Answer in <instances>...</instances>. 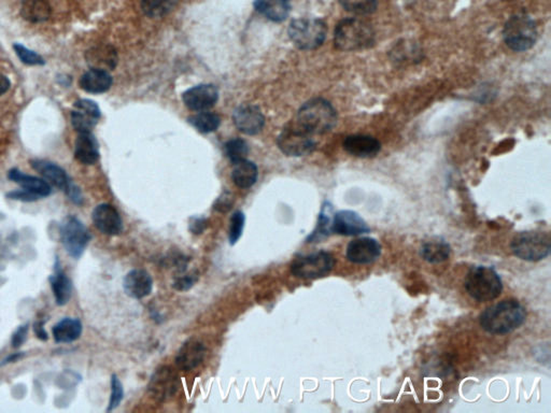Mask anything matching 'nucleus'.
<instances>
[{
  "label": "nucleus",
  "instance_id": "a19ab883",
  "mask_svg": "<svg viewBox=\"0 0 551 413\" xmlns=\"http://www.w3.org/2000/svg\"><path fill=\"white\" fill-rule=\"evenodd\" d=\"M234 199L231 196V194L224 193L219 197L218 201H215V209L220 212H226L232 208Z\"/></svg>",
  "mask_w": 551,
  "mask_h": 413
},
{
  "label": "nucleus",
  "instance_id": "473e14b6",
  "mask_svg": "<svg viewBox=\"0 0 551 413\" xmlns=\"http://www.w3.org/2000/svg\"><path fill=\"white\" fill-rule=\"evenodd\" d=\"M189 123L194 126L199 132L209 134L218 130L221 120L218 114L212 112L201 111V114L189 118Z\"/></svg>",
  "mask_w": 551,
  "mask_h": 413
},
{
  "label": "nucleus",
  "instance_id": "de8ad7c7",
  "mask_svg": "<svg viewBox=\"0 0 551 413\" xmlns=\"http://www.w3.org/2000/svg\"><path fill=\"white\" fill-rule=\"evenodd\" d=\"M22 357H23L22 353H15V354L10 355L9 357H7V359L3 361V363H1V365H6V364L8 363H13V361H19Z\"/></svg>",
  "mask_w": 551,
  "mask_h": 413
},
{
  "label": "nucleus",
  "instance_id": "72a5a7b5",
  "mask_svg": "<svg viewBox=\"0 0 551 413\" xmlns=\"http://www.w3.org/2000/svg\"><path fill=\"white\" fill-rule=\"evenodd\" d=\"M332 207L329 203H325L322 208L321 213H320L319 221H318L317 228L315 232L309 238L307 239L308 242H315V241L320 240V239L325 238L331 234V217Z\"/></svg>",
  "mask_w": 551,
  "mask_h": 413
},
{
  "label": "nucleus",
  "instance_id": "2f4dec72",
  "mask_svg": "<svg viewBox=\"0 0 551 413\" xmlns=\"http://www.w3.org/2000/svg\"><path fill=\"white\" fill-rule=\"evenodd\" d=\"M178 0H141V9L150 17H162L169 15L177 5Z\"/></svg>",
  "mask_w": 551,
  "mask_h": 413
},
{
  "label": "nucleus",
  "instance_id": "6ab92c4d",
  "mask_svg": "<svg viewBox=\"0 0 551 413\" xmlns=\"http://www.w3.org/2000/svg\"><path fill=\"white\" fill-rule=\"evenodd\" d=\"M347 153L360 159H371L380 152L381 144L374 137L366 135L348 136L343 141Z\"/></svg>",
  "mask_w": 551,
  "mask_h": 413
},
{
  "label": "nucleus",
  "instance_id": "a211bd4d",
  "mask_svg": "<svg viewBox=\"0 0 551 413\" xmlns=\"http://www.w3.org/2000/svg\"><path fill=\"white\" fill-rule=\"evenodd\" d=\"M126 295L134 299H142L151 294L153 280L149 272L143 270H130L123 280Z\"/></svg>",
  "mask_w": 551,
  "mask_h": 413
},
{
  "label": "nucleus",
  "instance_id": "cd10ccee",
  "mask_svg": "<svg viewBox=\"0 0 551 413\" xmlns=\"http://www.w3.org/2000/svg\"><path fill=\"white\" fill-rule=\"evenodd\" d=\"M451 248L449 244L442 239L426 241L420 249V255L430 264H440L449 258Z\"/></svg>",
  "mask_w": 551,
  "mask_h": 413
},
{
  "label": "nucleus",
  "instance_id": "c85d7f7f",
  "mask_svg": "<svg viewBox=\"0 0 551 413\" xmlns=\"http://www.w3.org/2000/svg\"><path fill=\"white\" fill-rule=\"evenodd\" d=\"M21 15L31 23H43L50 19L51 7L47 0H24Z\"/></svg>",
  "mask_w": 551,
  "mask_h": 413
},
{
  "label": "nucleus",
  "instance_id": "9d476101",
  "mask_svg": "<svg viewBox=\"0 0 551 413\" xmlns=\"http://www.w3.org/2000/svg\"><path fill=\"white\" fill-rule=\"evenodd\" d=\"M316 146L313 136L295 123L286 126L278 137V147L286 156L308 155L316 149Z\"/></svg>",
  "mask_w": 551,
  "mask_h": 413
},
{
  "label": "nucleus",
  "instance_id": "dca6fc26",
  "mask_svg": "<svg viewBox=\"0 0 551 413\" xmlns=\"http://www.w3.org/2000/svg\"><path fill=\"white\" fill-rule=\"evenodd\" d=\"M233 120L236 127L246 135H256L265 123L260 109L251 104L238 107L233 114Z\"/></svg>",
  "mask_w": 551,
  "mask_h": 413
},
{
  "label": "nucleus",
  "instance_id": "ddd939ff",
  "mask_svg": "<svg viewBox=\"0 0 551 413\" xmlns=\"http://www.w3.org/2000/svg\"><path fill=\"white\" fill-rule=\"evenodd\" d=\"M100 118V109L91 100H79L71 111V124L80 132H91Z\"/></svg>",
  "mask_w": 551,
  "mask_h": 413
},
{
  "label": "nucleus",
  "instance_id": "4c0bfd02",
  "mask_svg": "<svg viewBox=\"0 0 551 413\" xmlns=\"http://www.w3.org/2000/svg\"><path fill=\"white\" fill-rule=\"evenodd\" d=\"M13 49H15L17 57L21 59V62L23 64L29 65V66H41V65H45V59L38 53L29 50V47H24L21 43H15L13 45Z\"/></svg>",
  "mask_w": 551,
  "mask_h": 413
},
{
  "label": "nucleus",
  "instance_id": "2eb2a0df",
  "mask_svg": "<svg viewBox=\"0 0 551 413\" xmlns=\"http://www.w3.org/2000/svg\"><path fill=\"white\" fill-rule=\"evenodd\" d=\"M219 92L215 85H197L183 94L185 106L193 111H206L218 102Z\"/></svg>",
  "mask_w": 551,
  "mask_h": 413
},
{
  "label": "nucleus",
  "instance_id": "c03bdc74",
  "mask_svg": "<svg viewBox=\"0 0 551 413\" xmlns=\"http://www.w3.org/2000/svg\"><path fill=\"white\" fill-rule=\"evenodd\" d=\"M27 331H29V325L20 326L17 329L13 337H12V345L13 348H19L23 345L24 341L26 339Z\"/></svg>",
  "mask_w": 551,
  "mask_h": 413
},
{
  "label": "nucleus",
  "instance_id": "6e6552de",
  "mask_svg": "<svg viewBox=\"0 0 551 413\" xmlns=\"http://www.w3.org/2000/svg\"><path fill=\"white\" fill-rule=\"evenodd\" d=\"M335 266V258L327 251H318L298 256L291 265V272L297 278L313 279L327 276Z\"/></svg>",
  "mask_w": 551,
  "mask_h": 413
},
{
  "label": "nucleus",
  "instance_id": "c756f323",
  "mask_svg": "<svg viewBox=\"0 0 551 413\" xmlns=\"http://www.w3.org/2000/svg\"><path fill=\"white\" fill-rule=\"evenodd\" d=\"M254 8L261 15L274 22L284 21L290 12V5L286 0H256Z\"/></svg>",
  "mask_w": 551,
  "mask_h": 413
},
{
  "label": "nucleus",
  "instance_id": "ea45409f",
  "mask_svg": "<svg viewBox=\"0 0 551 413\" xmlns=\"http://www.w3.org/2000/svg\"><path fill=\"white\" fill-rule=\"evenodd\" d=\"M197 279H199V274H194V272L185 274V276H178L176 279V281L173 282V288L177 290H181V292L189 290L192 286L196 283Z\"/></svg>",
  "mask_w": 551,
  "mask_h": 413
},
{
  "label": "nucleus",
  "instance_id": "b1692460",
  "mask_svg": "<svg viewBox=\"0 0 551 413\" xmlns=\"http://www.w3.org/2000/svg\"><path fill=\"white\" fill-rule=\"evenodd\" d=\"M112 77L108 71L91 69L80 79V86L83 91L91 94H102L111 88Z\"/></svg>",
  "mask_w": 551,
  "mask_h": 413
},
{
  "label": "nucleus",
  "instance_id": "4468645a",
  "mask_svg": "<svg viewBox=\"0 0 551 413\" xmlns=\"http://www.w3.org/2000/svg\"><path fill=\"white\" fill-rule=\"evenodd\" d=\"M93 222L96 228L108 236H118L123 231V221L118 211L109 203L98 205L93 210Z\"/></svg>",
  "mask_w": 551,
  "mask_h": 413
},
{
  "label": "nucleus",
  "instance_id": "f704fd0d",
  "mask_svg": "<svg viewBox=\"0 0 551 413\" xmlns=\"http://www.w3.org/2000/svg\"><path fill=\"white\" fill-rule=\"evenodd\" d=\"M346 11L357 15H368L374 13L378 7V0H339Z\"/></svg>",
  "mask_w": 551,
  "mask_h": 413
},
{
  "label": "nucleus",
  "instance_id": "09e8293b",
  "mask_svg": "<svg viewBox=\"0 0 551 413\" xmlns=\"http://www.w3.org/2000/svg\"><path fill=\"white\" fill-rule=\"evenodd\" d=\"M286 1H288V0H286Z\"/></svg>",
  "mask_w": 551,
  "mask_h": 413
},
{
  "label": "nucleus",
  "instance_id": "39448f33",
  "mask_svg": "<svg viewBox=\"0 0 551 413\" xmlns=\"http://www.w3.org/2000/svg\"><path fill=\"white\" fill-rule=\"evenodd\" d=\"M538 33L532 17L525 13L509 17L503 29V38L511 50L525 52L536 43Z\"/></svg>",
  "mask_w": 551,
  "mask_h": 413
},
{
  "label": "nucleus",
  "instance_id": "f257e3e1",
  "mask_svg": "<svg viewBox=\"0 0 551 413\" xmlns=\"http://www.w3.org/2000/svg\"><path fill=\"white\" fill-rule=\"evenodd\" d=\"M527 320V309L519 300L507 298L486 308L479 315V325L491 335H507Z\"/></svg>",
  "mask_w": 551,
  "mask_h": 413
},
{
  "label": "nucleus",
  "instance_id": "1a4fd4ad",
  "mask_svg": "<svg viewBox=\"0 0 551 413\" xmlns=\"http://www.w3.org/2000/svg\"><path fill=\"white\" fill-rule=\"evenodd\" d=\"M90 232L78 217L68 215L61 224V239L71 258H80L91 241Z\"/></svg>",
  "mask_w": 551,
  "mask_h": 413
},
{
  "label": "nucleus",
  "instance_id": "c9c22d12",
  "mask_svg": "<svg viewBox=\"0 0 551 413\" xmlns=\"http://www.w3.org/2000/svg\"><path fill=\"white\" fill-rule=\"evenodd\" d=\"M224 152L227 159L233 164L244 161L249 153L248 143L242 138H234L225 143Z\"/></svg>",
  "mask_w": 551,
  "mask_h": 413
},
{
  "label": "nucleus",
  "instance_id": "f3484780",
  "mask_svg": "<svg viewBox=\"0 0 551 413\" xmlns=\"http://www.w3.org/2000/svg\"><path fill=\"white\" fill-rule=\"evenodd\" d=\"M206 355V347L201 341L191 338L183 343L176 357L178 368L183 371H191L203 363Z\"/></svg>",
  "mask_w": 551,
  "mask_h": 413
},
{
  "label": "nucleus",
  "instance_id": "7ed1b4c3",
  "mask_svg": "<svg viewBox=\"0 0 551 413\" xmlns=\"http://www.w3.org/2000/svg\"><path fill=\"white\" fill-rule=\"evenodd\" d=\"M294 123L310 135H323L336 125L337 112L327 100L315 98L298 110Z\"/></svg>",
  "mask_w": 551,
  "mask_h": 413
},
{
  "label": "nucleus",
  "instance_id": "393cba45",
  "mask_svg": "<svg viewBox=\"0 0 551 413\" xmlns=\"http://www.w3.org/2000/svg\"><path fill=\"white\" fill-rule=\"evenodd\" d=\"M82 331L80 320L65 318L53 327V338L57 343H74L80 338Z\"/></svg>",
  "mask_w": 551,
  "mask_h": 413
},
{
  "label": "nucleus",
  "instance_id": "a18cd8bd",
  "mask_svg": "<svg viewBox=\"0 0 551 413\" xmlns=\"http://www.w3.org/2000/svg\"><path fill=\"white\" fill-rule=\"evenodd\" d=\"M207 224H208V222H207L206 219L192 217V222L189 223V231H191L192 234H201L206 229Z\"/></svg>",
  "mask_w": 551,
  "mask_h": 413
},
{
  "label": "nucleus",
  "instance_id": "f8f14e48",
  "mask_svg": "<svg viewBox=\"0 0 551 413\" xmlns=\"http://www.w3.org/2000/svg\"><path fill=\"white\" fill-rule=\"evenodd\" d=\"M331 232L341 236H359L371 232L367 223L355 211L341 210L332 219Z\"/></svg>",
  "mask_w": 551,
  "mask_h": 413
},
{
  "label": "nucleus",
  "instance_id": "20e7f679",
  "mask_svg": "<svg viewBox=\"0 0 551 413\" xmlns=\"http://www.w3.org/2000/svg\"><path fill=\"white\" fill-rule=\"evenodd\" d=\"M464 288L477 302H489L497 299L503 290V282L492 267H472L466 274Z\"/></svg>",
  "mask_w": 551,
  "mask_h": 413
},
{
  "label": "nucleus",
  "instance_id": "bb28decb",
  "mask_svg": "<svg viewBox=\"0 0 551 413\" xmlns=\"http://www.w3.org/2000/svg\"><path fill=\"white\" fill-rule=\"evenodd\" d=\"M258 177V167L252 162L244 159L234 164L232 171L233 181L240 189H249L256 185Z\"/></svg>",
  "mask_w": 551,
  "mask_h": 413
},
{
  "label": "nucleus",
  "instance_id": "a878e982",
  "mask_svg": "<svg viewBox=\"0 0 551 413\" xmlns=\"http://www.w3.org/2000/svg\"><path fill=\"white\" fill-rule=\"evenodd\" d=\"M49 280H50L53 295H54L57 305H66L67 302L70 299L71 293H72V283H71L69 276L63 272L61 266L56 264L54 274H51Z\"/></svg>",
  "mask_w": 551,
  "mask_h": 413
},
{
  "label": "nucleus",
  "instance_id": "aec40b11",
  "mask_svg": "<svg viewBox=\"0 0 551 413\" xmlns=\"http://www.w3.org/2000/svg\"><path fill=\"white\" fill-rule=\"evenodd\" d=\"M86 61L91 69L114 70L118 64V53L112 45H95L86 51Z\"/></svg>",
  "mask_w": 551,
  "mask_h": 413
},
{
  "label": "nucleus",
  "instance_id": "423d86ee",
  "mask_svg": "<svg viewBox=\"0 0 551 413\" xmlns=\"http://www.w3.org/2000/svg\"><path fill=\"white\" fill-rule=\"evenodd\" d=\"M511 252L527 262H540L550 254V236L545 232H522L513 237Z\"/></svg>",
  "mask_w": 551,
  "mask_h": 413
},
{
  "label": "nucleus",
  "instance_id": "f03ea898",
  "mask_svg": "<svg viewBox=\"0 0 551 413\" xmlns=\"http://www.w3.org/2000/svg\"><path fill=\"white\" fill-rule=\"evenodd\" d=\"M376 42L374 29L357 17L343 19L334 31V45L343 52H355L373 47Z\"/></svg>",
  "mask_w": 551,
  "mask_h": 413
},
{
  "label": "nucleus",
  "instance_id": "5701e85b",
  "mask_svg": "<svg viewBox=\"0 0 551 413\" xmlns=\"http://www.w3.org/2000/svg\"><path fill=\"white\" fill-rule=\"evenodd\" d=\"M8 178H9L11 181L17 183V185L22 187V189L33 194L36 196H38L39 198L49 196V195L52 193L51 185H49L45 179L33 177V176L25 175V173H22L21 170L17 169V168H13V169L10 170L9 173H8Z\"/></svg>",
  "mask_w": 551,
  "mask_h": 413
},
{
  "label": "nucleus",
  "instance_id": "9b49d317",
  "mask_svg": "<svg viewBox=\"0 0 551 413\" xmlns=\"http://www.w3.org/2000/svg\"><path fill=\"white\" fill-rule=\"evenodd\" d=\"M381 250L382 248L377 239L363 237L349 242L346 250V258L352 264H371L380 258Z\"/></svg>",
  "mask_w": 551,
  "mask_h": 413
},
{
  "label": "nucleus",
  "instance_id": "e433bc0d",
  "mask_svg": "<svg viewBox=\"0 0 551 413\" xmlns=\"http://www.w3.org/2000/svg\"><path fill=\"white\" fill-rule=\"evenodd\" d=\"M245 224H246V217L242 211H236L231 217L230 226H228V242L231 246L236 244L242 236Z\"/></svg>",
  "mask_w": 551,
  "mask_h": 413
},
{
  "label": "nucleus",
  "instance_id": "4be33fe9",
  "mask_svg": "<svg viewBox=\"0 0 551 413\" xmlns=\"http://www.w3.org/2000/svg\"><path fill=\"white\" fill-rule=\"evenodd\" d=\"M75 157L83 165H94L100 159L98 142L91 132H80L75 142Z\"/></svg>",
  "mask_w": 551,
  "mask_h": 413
},
{
  "label": "nucleus",
  "instance_id": "79ce46f5",
  "mask_svg": "<svg viewBox=\"0 0 551 413\" xmlns=\"http://www.w3.org/2000/svg\"><path fill=\"white\" fill-rule=\"evenodd\" d=\"M7 197H9L10 199H13V201H24V203H31V201L40 199L38 196H36V195L29 193V192L24 191V189L11 192V193L8 194Z\"/></svg>",
  "mask_w": 551,
  "mask_h": 413
},
{
  "label": "nucleus",
  "instance_id": "7c9ffc66",
  "mask_svg": "<svg viewBox=\"0 0 551 413\" xmlns=\"http://www.w3.org/2000/svg\"><path fill=\"white\" fill-rule=\"evenodd\" d=\"M173 375H171L169 369H162L152 379L150 390L160 398L166 397L167 395H171L176 390L175 382H173Z\"/></svg>",
  "mask_w": 551,
  "mask_h": 413
},
{
  "label": "nucleus",
  "instance_id": "412c9836",
  "mask_svg": "<svg viewBox=\"0 0 551 413\" xmlns=\"http://www.w3.org/2000/svg\"><path fill=\"white\" fill-rule=\"evenodd\" d=\"M31 165L36 171H38L42 176L43 179L49 185L51 183L57 189L65 192L71 183L70 178L67 175L66 171L57 164L43 159H33L31 162Z\"/></svg>",
  "mask_w": 551,
  "mask_h": 413
},
{
  "label": "nucleus",
  "instance_id": "37998d69",
  "mask_svg": "<svg viewBox=\"0 0 551 413\" xmlns=\"http://www.w3.org/2000/svg\"><path fill=\"white\" fill-rule=\"evenodd\" d=\"M65 193H66L67 197H68V198L70 199V201H72V203H74L75 205H82L83 203L82 192H81V189H79V187H77L76 185H74L72 182H71L70 185H69V187H67V189L66 191H65Z\"/></svg>",
  "mask_w": 551,
  "mask_h": 413
},
{
  "label": "nucleus",
  "instance_id": "58836bf2",
  "mask_svg": "<svg viewBox=\"0 0 551 413\" xmlns=\"http://www.w3.org/2000/svg\"><path fill=\"white\" fill-rule=\"evenodd\" d=\"M124 390L123 385H122L120 379L116 375L111 377V396H110L109 406L107 411H114V409L118 408L123 400Z\"/></svg>",
  "mask_w": 551,
  "mask_h": 413
},
{
  "label": "nucleus",
  "instance_id": "49530a36",
  "mask_svg": "<svg viewBox=\"0 0 551 413\" xmlns=\"http://www.w3.org/2000/svg\"><path fill=\"white\" fill-rule=\"evenodd\" d=\"M11 88V82L6 75L0 71V96L6 94Z\"/></svg>",
  "mask_w": 551,
  "mask_h": 413
},
{
  "label": "nucleus",
  "instance_id": "0eeeda50",
  "mask_svg": "<svg viewBox=\"0 0 551 413\" xmlns=\"http://www.w3.org/2000/svg\"><path fill=\"white\" fill-rule=\"evenodd\" d=\"M290 39L301 50H315L321 47L327 37V24L320 19L294 20L289 26Z\"/></svg>",
  "mask_w": 551,
  "mask_h": 413
}]
</instances>
